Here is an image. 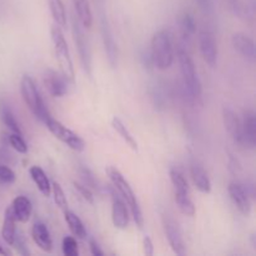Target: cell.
Here are the masks:
<instances>
[{"mask_svg": "<svg viewBox=\"0 0 256 256\" xmlns=\"http://www.w3.org/2000/svg\"><path fill=\"white\" fill-rule=\"evenodd\" d=\"M178 60H179L180 72L182 76V88L185 95H188L189 102H198L202 98V82L198 78L195 64L186 49L182 46L178 48Z\"/></svg>", "mask_w": 256, "mask_h": 256, "instance_id": "1", "label": "cell"}, {"mask_svg": "<svg viewBox=\"0 0 256 256\" xmlns=\"http://www.w3.org/2000/svg\"><path fill=\"white\" fill-rule=\"evenodd\" d=\"M106 174L109 176L110 182L114 185V189L118 190L120 196L124 199V202L129 205V209L132 212V219H134L135 224L139 229H142L144 226V216H142V208H140L139 202H138L136 196H135L134 192H132V186L129 182H126L122 172L114 166H108L106 168Z\"/></svg>", "mask_w": 256, "mask_h": 256, "instance_id": "2", "label": "cell"}, {"mask_svg": "<svg viewBox=\"0 0 256 256\" xmlns=\"http://www.w3.org/2000/svg\"><path fill=\"white\" fill-rule=\"evenodd\" d=\"M152 65L159 70H168L174 62V48L172 40L166 30L155 32L152 39L150 49Z\"/></svg>", "mask_w": 256, "mask_h": 256, "instance_id": "3", "label": "cell"}, {"mask_svg": "<svg viewBox=\"0 0 256 256\" xmlns=\"http://www.w3.org/2000/svg\"><path fill=\"white\" fill-rule=\"evenodd\" d=\"M20 92H22V100L25 102V104L28 105V108L30 109V112L34 114L35 118L40 120L42 122H45L52 114H50L49 109L45 105L44 100L40 96V92L38 90L36 84H35L34 80L29 76V75H24L20 80Z\"/></svg>", "mask_w": 256, "mask_h": 256, "instance_id": "4", "label": "cell"}, {"mask_svg": "<svg viewBox=\"0 0 256 256\" xmlns=\"http://www.w3.org/2000/svg\"><path fill=\"white\" fill-rule=\"evenodd\" d=\"M50 34H52V42L54 45L55 56H56L58 64H59L62 74L68 82H75V72L74 65H72V56H70L69 48H68V42L65 40L64 34L62 32V28L54 24L50 29Z\"/></svg>", "mask_w": 256, "mask_h": 256, "instance_id": "5", "label": "cell"}, {"mask_svg": "<svg viewBox=\"0 0 256 256\" xmlns=\"http://www.w3.org/2000/svg\"><path fill=\"white\" fill-rule=\"evenodd\" d=\"M72 38H74L75 46H76L78 54H79L80 62L89 78L92 75V49H90L89 42L85 35L82 25L78 20L76 15H72Z\"/></svg>", "mask_w": 256, "mask_h": 256, "instance_id": "6", "label": "cell"}, {"mask_svg": "<svg viewBox=\"0 0 256 256\" xmlns=\"http://www.w3.org/2000/svg\"><path fill=\"white\" fill-rule=\"evenodd\" d=\"M46 125V128L49 129V132L54 135L56 139H59L60 142H62L64 144H66L74 152H82L85 149V142L79 136L78 134H75L74 132H72L70 129H68L66 126L62 124L59 120L54 119L52 116H50L46 122H44Z\"/></svg>", "mask_w": 256, "mask_h": 256, "instance_id": "7", "label": "cell"}, {"mask_svg": "<svg viewBox=\"0 0 256 256\" xmlns=\"http://www.w3.org/2000/svg\"><path fill=\"white\" fill-rule=\"evenodd\" d=\"M100 32H102V44H104L105 52H106L108 62H109L110 66L112 69L118 66V59H119V49H118L116 42L112 35V28H110L109 22H108L106 16L104 12H100Z\"/></svg>", "mask_w": 256, "mask_h": 256, "instance_id": "8", "label": "cell"}, {"mask_svg": "<svg viewBox=\"0 0 256 256\" xmlns=\"http://www.w3.org/2000/svg\"><path fill=\"white\" fill-rule=\"evenodd\" d=\"M199 48L202 58L210 68H215L218 64V44L215 42L214 35L208 30H202L199 34Z\"/></svg>", "mask_w": 256, "mask_h": 256, "instance_id": "9", "label": "cell"}, {"mask_svg": "<svg viewBox=\"0 0 256 256\" xmlns=\"http://www.w3.org/2000/svg\"><path fill=\"white\" fill-rule=\"evenodd\" d=\"M228 192H229L230 199L232 200L238 210L245 216H249L250 212H252V199L242 185V182H232L228 186Z\"/></svg>", "mask_w": 256, "mask_h": 256, "instance_id": "10", "label": "cell"}, {"mask_svg": "<svg viewBox=\"0 0 256 256\" xmlns=\"http://www.w3.org/2000/svg\"><path fill=\"white\" fill-rule=\"evenodd\" d=\"M112 219L116 229L124 230L129 225V212H128L126 202L120 198V195L115 194L114 190H112Z\"/></svg>", "mask_w": 256, "mask_h": 256, "instance_id": "11", "label": "cell"}, {"mask_svg": "<svg viewBox=\"0 0 256 256\" xmlns=\"http://www.w3.org/2000/svg\"><path fill=\"white\" fill-rule=\"evenodd\" d=\"M164 232L172 252L180 256L186 254L182 232H180L179 226L174 220L170 219V218H164Z\"/></svg>", "mask_w": 256, "mask_h": 256, "instance_id": "12", "label": "cell"}, {"mask_svg": "<svg viewBox=\"0 0 256 256\" xmlns=\"http://www.w3.org/2000/svg\"><path fill=\"white\" fill-rule=\"evenodd\" d=\"M68 80L52 69H48L44 74V85L49 94L54 98H62L68 92Z\"/></svg>", "mask_w": 256, "mask_h": 256, "instance_id": "13", "label": "cell"}, {"mask_svg": "<svg viewBox=\"0 0 256 256\" xmlns=\"http://www.w3.org/2000/svg\"><path fill=\"white\" fill-rule=\"evenodd\" d=\"M222 120H224L225 129L230 134L234 142L242 146V120L236 115V112L229 106L222 108Z\"/></svg>", "mask_w": 256, "mask_h": 256, "instance_id": "14", "label": "cell"}, {"mask_svg": "<svg viewBox=\"0 0 256 256\" xmlns=\"http://www.w3.org/2000/svg\"><path fill=\"white\" fill-rule=\"evenodd\" d=\"M242 146L254 149L256 145V115L252 109L244 112V118L242 120Z\"/></svg>", "mask_w": 256, "mask_h": 256, "instance_id": "15", "label": "cell"}, {"mask_svg": "<svg viewBox=\"0 0 256 256\" xmlns=\"http://www.w3.org/2000/svg\"><path fill=\"white\" fill-rule=\"evenodd\" d=\"M232 44L234 49L239 52L242 56L250 62H255L256 50L255 42L250 36H248L244 32H235L232 36Z\"/></svg>", "mask_w": 256, "mask_h": 256, "instance_id": "16", "label": "cell"}, {"mask_svg": "<svg viewBox=\"0 0 256 256\" xmlns=\"http://www.w3.org/2000/svg\"><path fill=\"white\" fill-rule=\"evenodd\" d=\"M32 240L35 244L45 252H52V240L50 236L49 229L46 225L42 222H36L32 225Z\"/></svg>", "mask_w": 256, "mask_h": 256, "instance_id": "17", "label": "cell"}, {"mask_svg": "<svg viewBox=\"0 0 256 256\" xmlns=\"http://www.w3.org/2000/svg\"><path fill=\"white\" fill-rule=\"evenodd\" d=\"M12 214H14L15 219L20 222H26L32 216V202L28 199L26 196H16L12 204Z\"/></svg>", "mask_w": 256, "mask_h": 256, "instance_id": "18", "label": "cell"}, {"mask_svg": "<svg viewBox=\"0 0 256 256\" xmlns=\"http://www.w3.org/2000/svg\"><path fill=\"white\" fill-rule=\"evenodd\" d=\"M190 172H192V179L194 182V185L199 192H204V194H209L212 192V182H210L209 176H208L206 172L202 165L194 164L190 168Z\"/></svg>", "mask_w": 256, "mask_h": 256, "instance_id": "19", "label": "cell"}, {"mask_svg": "<svg viewBox=\"0 0 256 256\" xmlns=\"http://www.w3.org/2000/svg\"><path fill=\"white\" fill-rule=\"evenodd\" d=\"M72 5H74L75 14H76V18L80 24L82 25V28L90 29L94 18H92V6L89 4V0H72Z\"/></svg>", "mask_w": 256, "mask_h": 256, "instance_id": "20", "label": "cell"}, {"mask_svg": "<svg viewBox=\"0 0 256 256\" xmlns=\"http://www.w3.org/2000/svg\"><path fill=\"white\" fill-rule=\"evenodd\" d=\"M229 9L234 15L244 20L252 19L254 15V0L245 2V0H228Z\"/></svg>", "mask_w": 256, "mask_h": 256, "instance_id": "21", "label": "cell"}, {"mask_svg": "<svg viewBox=\"0 0 256 256\" xmlns=\"http://www.w3.org/2000/svg\"><path fill=\"white\" fill-rule=\"evenodd\" d=\"M178 25H179L180 34L185 40H190L196 32V20L189 12H184L179 15Z\"/></svg>", "mask_w": 256, "mask_h": 256, "instance_id": "22", "label": "cell"}, {"mask_svg": "<svg viewBox=\"0 0 256 256\" xmlns=\"http://www.w3.org/2000/svg\"><path fill=\"white\" fill-rule=\"evenodd\" d=\"M29 172L32 182L36 184L38 189L40 190V192H42V195H45V196H49L50 192H52V184H50L49 178L46 176L44 170H42L40 166L34 165V166L30 168Z\"/></svg>", "mask_w": 256, "mask_h": 256, "instance_id": "23", "label": "cell"}, {"mask_svg": "<svg viewBox=\"0 0 256 256\" xmlns=\"http://www.w3.org/2000/svg\"><path fill=\"white\" fill-rule=\"evenodd\" d=\"M0 118H2L5 126H8V129L12 130V132H15V134L22 135V128H20V124L18 122L12 108L9 106V104H8L6 102H2V100L0 102Z\"/></svg>", "mask_w": 256, "mask_h": 256, "instance_id": "24", "label": "cell"}, {"mask_svg": "<svg viewBox=\"0 0 256 256\" xmlns=\"http://www.w3.org/2000/svg\"><path fill=\"white\" fill-rule=\"evenodd\" d=\"M15 222H16V219H15L14 214H12V206H9L6 210H5L4 222H2V236L8 245H12V242H14L15 232H16Z\"/></svg>", "mask_w": 256, "mask_h": 256, "instance_id": "25", "label": "cell"}, {"mask_svg": "<svg viewBox=\"0 0 256 256\" xmlns=\"http://www.w3.org/2000/svg\"><path fill=\"white\" fill-rule=\"evenodd\" d=\"M64 218L68 226H69L70 232H72L74 236H76V239H86V229H85L84 224H82V222L80 220V218L76 214H74L72 212H69V210H65Z\"/></svg>", "mask_w": 256, "mask_h": 256, "instance_id": "26", "label": "cell"}, {"mask_svg": "<svg viewBox=\"0 0 256 256\" xmlns=\"http://www.w3.org/2000/svg\"><path fill=\"white\" fill-rule=\"evenodd\" d=\"M48 4H49L50 14H52V19H54L55 24L62 28H62H66V9H65L62 0H48Z\"/></svg>", "mask_w": 256, "mask_h": 256, "instance_id": "27", "label": "cell"}, {"mask_svg": "<svg viewBox=\"0 0 256 256\" xmlns=\"http://www.w3.org/2000/svg\"><path fill=\"white\" fill-rule=\"evenodd\" d=\"M170 180H172L175 192H178V194H190L189 184H188L184 174L179 169H176V168L170 169Z\"/></svg>", "mask_w": 256, "mask_h": 256, "instance_id": "28", "label": "cell"}, {"mask_svg": "<svg viewBox=\"0 0 256 256\" xmlns=\"http://www.w3.org/2000/svg\"><path fill=\"white\" fill-rule=\"evenodd\" d=\"M112 128H114V129L116 130L118 134H119L120 136H122V139H124V142H126V144L129 145V146L132 148V150H135V152H136V150H138L136 140H135V138L132 136V132H130L129 130H128V128L125 126L124 122H122V120L119 119V118L115 116V118H112Z\"/></svg>", "mask_w": 256, "mask_h": 256, "instance_id": "29", "label": "cell"}, {"mask_svg": "<svg viewBox=\"0 0 256 256\" xmlns=\"http://www.w3.org/2000/svg\"><path fill=\"white\" fill-rule=\"evenodd\" d=\"M175 202H176L178 208L180 212L186 216H194L195 212V205L192 200L190 199V194H178L175 192Z\"/></svg>", "mask_w": 256, "mask_h": 256, "instance_id": "30", "label": "cell"}, {"mask_svg": "<svg viewBox=\"0 0 256 256\" xmlns=\"http://www.w3.org/2000/svg\"><path fill=\"white\" fill-rule=\"evenodd\" d=\"M52 195H54V202L62 212L68 210V200L66 196H65V192L62 190V188L60 186L59 182H54L52 184Z\"/></svg>", "mask_w": 256, "mask_h": 256, "instance_id": "31", "label": "cell"}, {"mask_svg": "<svg viewBox=\"0 0 256 256\" xmlns=\"http://www.w3.org/2000/svg\"><path fill=\"white\" fill-rule=\"evenodd\" d=\"M79 174L82 179V184L86 185L89 189L92 190H99V182H98L96 178L92 174V172L90 169H88L86 166H80Z\"/></svg>", "mask_w": 256, "mask_h": 256, "instance_id": "32", "label": "cell"}, {"mask_svg": "<svg viewBox=\"0 0 256 256\" xmlns=\"http://www.w3.org/2000/svg\"><path fill=\"white\" fill-rule=\"evenodd\" d=\"M62 254L65 256H78L79 255V248L78 242L74 236H65L62 239Z\"/></svg>", "mask_w": 256, "mask_h": 256, "instance_id": "33", "label": "cell"}, {"mask_svg": "<svg viewBox=\"0 0 256 256\" xmlns=\"http://www.w3.org/2000/svg\"><path fill=\"white\" fill-rule=\"evenodd\" d=\"M9 144L12 145V149L16 150L20 154H26L28 152V145L25 142V140L22 139V134H15V132H12V135H9Z\"/></svg>", "mask_w": 256, "mask_h": 256, "instance_id": "34", "label": "cell"}, {"mask_svg": "<svg viewBox=\"0 0 256 256\" xmlns=\"http://www.w3.org/2000/svg\"><path fill=\"white\" fill-rule=\"evenodd\" d=\"M12 245H14V248L18 250V252H19L20 255H22V256L30 255V250L28 249L26 240H25L24 235H22L20 232H15V236H14V242H12Z\"/></svg>", "mask_w": 256, "mask_h": 256, "instance_id": "35", "label": "cell"}, {"mask_svg": "<svg viewBox=\"0 0 256 256\" xmlns=\"http://www.w3.org/2000/svg\"><path fill=\"white\" fill-rule=\"evenodd\" d=\"M15 180H16L15 172L8 165L0 164V184L10 185L15 182Z\"/></svg>", "mask_w": 256, "mask_h": 256, "instance_id": "36", "label": "cell"}, {"mask_svg": "<svg viewBox=\"0 0 256 256\" xmlns=\"http://www.w3.org/2000/svg\"><path fill=\"white\" fill-rule=\"evenodd\" d=\"M74 188L85 202H88L89 204H94V195H92V189H89V188H88L86 185L82 184V182H74Z\"/></svg>", "mask_w": 256, "mask_h": 256, "instance_id": "37", "label": "cell"}, {"mask_svg": "<svg viewBox=\"0 0 256 256\" xmlns=\"http://www.w3.org/2000/svg\"><path fill=\"white\" fill-rule=\"evenodd\" d=\"M142 246H144V254L146 256L154 255V244L149 236H145L142 240Z\"/></svg>", "mask_w": 256, "mask_h": 256, "instance_id": "38", "label": "cell"}, {"mask_svg": "<svg viewBox=\"0 0 256 256\" xmlns=\"http://www.w3.org/2000/svg\"><path fill=\"white\" fill-rule=\"evenodd\" d=\"M89 248H90V252H92L94 256H102L104 255V252H102V249H100L99 244H98L95 240H90L89 242Z\"/></svg>", "mask_w": 256, "mask_h": 256, "instance_id": "39", "label": "cell"}, {"mask_svg": "<svg viewBox=\"0 0 256 256\" xmlns=\"http://www.w3.org/2000/svg\"><path fill=\"white\" fill-rule=\"evenodd\" d=\"M199 4V6L204 10L205 12H210L212 10V0H195Z\"/></svg>", "mask_w": 256, "mask_h": 256, "instance_id": "40", "label": "cell"}, {"mask_svg": "<svg viewBox=\"0 0 256 256\" xmlns=\"http://www.w3.org/2000/svg\"><path fill=\"white\" fill-rule=\"evenodd\" d=\"M10 160H12V155L8 152H5V150L0 149V164L8 165L10 162Z\"/></svg>", "mask_w": 256, "mask_h": 256, "instance_id": "41", "label": "cell"}, {"mask_svg": "<svg viewBox=\"0 0 256 256\" xmlns=\"http://www.w3.org/2000/svg\"><path fill=\"white\" fill-rule=\"evenodd\" d=\"M0 255H12V252H9V250H6V249H4V246H2V245H0Z\"/></svg>", "mask_w": 256, "mask_h": 256, "instance_id": "42", "label": "cell"}, {"mask_svg": "<svg viewBox=\"0 0 256 256\" xmlns=\"http://www.w3.org/2000/svg\"><path fill=\"white\" fill-rule=\"evenodd\" d=\"M96 2H102V0H95Z\"/></svg>", "mask_w": 256, "mask_h": 256, "instance_id": "43", "label": "cell"}]
</instances>
